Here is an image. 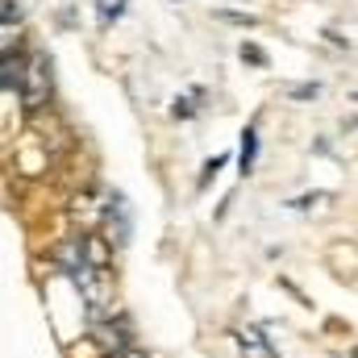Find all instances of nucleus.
Masks as SVG:
<instances>
[{"instance_id":"f257e3e1","label":"nucleus","mask_w":358,"mask_h":358,"mask_svg":"<svg viewBox=\"0 0 358 358\" xmlns=\"http://www.w3.org/2000/svg\"><path fill=\"white\" fill-rule=\"evenodd\" d=\"M255 159H259V129H255V125H246V134H242V155H238L242 176H250V171H255Z\"/></svg>"},{"instance_id":"423d86ee","label":"nucleus","mask_w":358,"mask_h":358,"mask_svg":"<svg viewBox=\"0 0 358 358\" xmlns=\"http://www.w3.org/2000/svg\"><path fill=\"white\" fill-rule=\"evenodd\" d=\"M117 358H146V355H142V350H129V346H125V350H121Z\"/></svg>"},{"instance_id":"f03ea898","label":"nucleus","mask_w":358,"mask_h":358,"mask_svg":"<svg viewBox=\"0 0 358 358\" xmlns=\"http://www.w3.org/2000/svg\"><path fill=\"white\" fill-rule=\"evenodd\" d=\"M21 67H25V63H21L17 55H0V88H21V80H25Z\"/></svg>"},{"instance_id":"39448f33","label":"nucleus","mask_w":358,"mask_h":358,"mask_svg":"<svg viewBox=\"0 0 358 358\" xmlns=\"http://www.w3.org/2000/svg\"><path fill=\"white\" fill-rule=\"evenodd\" d=\"M317 92H321L317 84H304V88H296L292 96H296V100H308V96H317Z\"/></svg>"},{"instance_id":"7ed1b4c3","label":"nucleus","mask_w":358,"mask_h":358,"mask_svg":"<svg viewBox=\"0 0 358 358\" xmlns=\"http://www.w3.org/2000/svg\"><path fill=\"white\" fill-rule=\"evenodd\" d=\"M121 4H125V0H113V4L104 0V4H100V17H104V21H108V17H121Z\"/></svg>"},{"instance_id":"20e7f679","label":"nucleus","mask_w":358,"mask_h":358,"mask_svg":"<svg viewBox=\"0 0 358 358\" xmlns=\"http://www.w3.org/2000/svg\"><path fill=\"white\" fill-rule=\"evenodd\" d=\"M221 167H225V155H217V159H208V163H204V179H208V176H217Z\"/></svg>"}]
</instances>
